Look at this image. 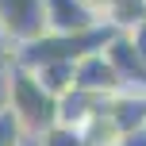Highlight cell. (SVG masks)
<instances>
[{"label":"cell","instance_id":"52a82bcc","mask_svg":"<svg viewBox=\"0 0 146 146\" xmlns=\"http://www.w3.org/2000/svg\"><path fill=\"white\" fill-rule=\"evenodd\" d=\"M23 146H38V139H27V142H23Z\"/></svg>","mask_w":146,"mask_h":146},{"label":"cell","instance_id":"3957f363","mask_svg":"<svg viewBox=\"0 0 146 146\" xmlns=\"http://www.w3.org/2000/svg\"><path fill=\"white\" fill-rule=\"evenodd\" d=\"M46 12V31L50 35H85V31L104 27L81 0H42Z\"/></svg>","mask_w":146,"mask_h":146},{"label":"cell","instance_id":"7a4b0ae2","mask_svg":"<svg viewBox=\"0 0 146 146\" xmlns=\"http://www.w3.org/2000/svg\"><path fill=\"white\" fill-rule=\"evenodd\" d=\"M0 31L19 42H35L46 35L42 0H0Z\"/></svg>","mask_w":146,"mask_h":146},{"label":"cell","instance_id":"5b68a950","mask_svg":"<svg viewBox=\"0 0 146 146\" xmlns=\"http://www.w3.org/2000/svg\"><path fill=\"white\" fill-rule=\"evenodd\" d=\"M123 35L131 38V46H135V54H139V58L146 62V19H142V23H135V27H127Z\"/></svg>","mask_w":146,"mask_h":146},{"label":"cell","instance_id":"6da1fadb","mask_svg":"<svg viewBox=\"0 0 146 146\" xmlns=\"http://www.w3.org/2000/svg\"><path fill=\"white\" fill-rule=\"evenodd\" d=\"M4 108L19 119L27 139H38L50 127H58V96L23 66L12 69V77H8V104Z\"/></svg>","mask_w":146,"mask_h":146},{"label":"cell","instance_id":"277c9868","mask_svg":"<svg viewBox=\"0 0 146 146\" xmlns=\"http://www.w3.org/2000/svg\"><path fill=\"white\" fill-rule=\"evenodd\" d=\"M27 142V131L19 127V119L8 108H0V146H23Z\"/></svg>","mask_w":146,"mask_h":146},{"label":"cell","instance_id":"8992f818","mask_svg":"<svg viewBox=\"0 0 146 146\" xmlns=\"http://www.w3.org/2000/svg\"><path fill=\"white\" fill-rule=\"evenodd\" d=\"M115 146H146V123H142V127H135V131H123Z\"/></svg>","mask_w":146,"mask_h":146}]
</instances>
